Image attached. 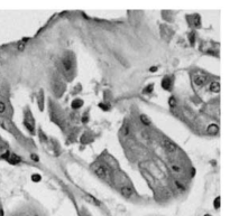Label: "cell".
<instances>
[{"instance_id": "3", "label": "cell", "mask_w": 230, "mask_h": 216, "mask_svg": "<svg viewBox=\"0 0 230 216\" xmlns=\"http://www.w3.org/2000/svg\"><path fill=\"white\" fill-rule=\"evenodd\" d=\"M162 145H163L164 149L166 150L167 152H174V151L176 150V146L173 143L172 141H170V140L164 139L163 140V142H162Z\"/></svg>"}, {"instance_id": "21", "label": "cell", "mask_w": 230, "mask_h": 216, "mask_svg": "<svg viewBox=\"0 0 230 216\" xmlns=\"http://www.w3.org/2000/svg\"><path fill=\"white\" fill-rule=\"evenodd\" d=\"M9 156H10V153H9V152H8V151H7V152L5 153L4 156H2V158H5V159H7V160H8V158H9Z\"/></svg>"}, {"instance_id": "8", "label": "cell", "mask_w": 230, "mask_h": 216, "mask_svg": "<svg viewBox=\"0 0 230 216\" xmlns=\"http://www.w3.org/2000/svg\"><path fill=\"white\" fill-rule=\"evenodd\" d=\"M8 161L10 164H13V165H17V164L20 162V157L17 156V155H10L9 158H8Z\"/></svg>"}, {"instance_id": "23", "label": "cell", "mask_w": 230, "mask_h": 216, "mask_svg": "<svg viewBox=\"0 0 230 216\" xmlns=\"http://www.w3.org/2000/svg\"><path fill=\"white\" fill-rule=\"evenodd\" d=\"M156 70H157V67H156V66H154V67H152V68H150V71H152V72H155Z\"/></svg>"}, {"instance_id": "10", "label": "cell", "mask_w": 230, "mask_h": 216, "mask_svg": "<svg viewBox=\"0 0 230 216\" xmlns=\"http://www.w3.org/2000/svg\"><path fill=\"white\" fill-rule=\"evenodd\" d=\"M72 108L74 109V110H77V109H80L82 105H83V101L82 100H74V101H72Z\"/></svg>"}, {"instance_id": "24", "label": "cell", "mask_w": 230, "mask_h": 216, "mask_svg": "<svg viewBox=\"0 0 230 216\" xmlns=\"http://www.w3.org/2000/svg\"><path fill=\"white\" fill-rule=\"evenodd\" d=\"M100 107L103 109H109V107H107V105H103V104H100Z\"/></svg>"}, {"instance_id": "4", "label": "cell", "mask_w": 230, "mask_h": 216, "mask_svg": "<svg viewBox=\"0 0 230 216\" xmlns=\"http://www.w3.org/2000/svg\"><path fill=\"white\" fill-rule=\"evenodd\" d=\"M133 194H134V191H133V188H130V187H128V186H124L121 188V195L125 197H129L133 196Z\"/></svg>"}, {"instance_id": "6", "label": "cell", "mask_w": 230, "mask_h": 216, "mask_svg": "<svg viewBox=\"0 0 230 216\" xmlns=\"http://www.w3.org/2000/svg\"><path fill=\"white\" fill-rule=\"evenodd\" d=\"M207 131H208V133L211 134V136H216V134L219 132V128H218L217 124H210L208 129H207Z\"/></svg>"}, {"instance_id": "19", "label": "cell", "mask_w": 230, "mask_h": 216, "mask_svg": "<svg viewBox=\"0 0 230 216\" xmlns=\"http://www.w3.org/2000/svg\"><path fill=\"white\" fill-rule=\"evenodd\" d=\"M17 47H18V51H24L25 49V43L24 42H20Z\"/></svg>"}, {"instance_id": "9", "label": "cell", "mask_w": 230, "mask_h": 216, "mask_svg": "<svg viewBox=\"0 0 230 216\" xmlns=\"http://www.w3.org/2000/svg\"><path fill=\"white\" fill-rule=\"evenodd\" d=\"M210 90L213 93H219L220 92V84L219 82H212L210 84Z\"/></svg>"}, {"instance_id": "25", "label": "cell", "mask_w": 230, "mask_h": 216, "mask_svg": "<svg viewBox=\"0 0 230 216\" xmlns=\"http://www.w3.org/2000/svg\"><path fill=\"white\" fill-rule=\"evenodd\" d=\"M204 216H211V215H209V214H205V215H204Z\"/></svg>"}, {"instance_id": "18", "label": "cell", "mask_w": 230, "mask_h": 216, "mask_svg": "<svg viewBox=\"0 0 230 216\" xmlns=\"http://www.w3.org/2000/svg\"><path fill=\"white\" fill-rule=\"evenodd\" d=\"M153 89H154V85H153V84H152L150 86H147L146 89L144 90V93H150V92L153 91Z\"/></svg>"}, {"instance_id": "17", "label": "cell", "mask_w": 230, "mask_h": 216, "mask_svg": "<svg viewBox=\"0 0 230 216\" xmlns=\"http://www.w3.org/2000/svg\"><path fill=\"white\" fill-rule=\"evenodd\" d=\"M87 198H89L88 200H90V202H92L93 204H97V205H100V203L97 200V199H94L93 197H91V196H89V195H87Z\"/></svg>"}, {"instance_id": "12", "label": "cell", "mask_w": 230, "mask_h": 216, "mask_svg": "<svg viewBox=\"0 0 230 216\" xmlns=\"http://www.w3.org/2000/svg\"><path fill=\"white\" fill-rule=\"evenodd\" d=\"M40 179H42V176L38 174H34L32 176V180L34 183H38V181H40Z\"/></svg>"}, {"instance_id": "16", "label": "cell", "mask_w": 230, "mask_h": 216, "mask_svg": "<svg viewBox=\"0 0 230 216\" xmlns=\"http://www.w3.org/2000/svg\"><path fill=\"white\" fill-rule=\"evenodd\" d=\"M6 111V105L2 101H0V114H2Z\"/></svg>"}, {"instance_id": "22", "label": "cell", "mask_w": 230, "mask_h": 216, "mask_svg": "<svg viewBox=\"0 0 230 216\" xmlns=\"http://www.w3.org/2000/svg\"><path fill=\"white\" fill-rule=\"evenodd\" d=\"M32 159L33 160H35V161H37V160H38V157H37L36 155H32Z\"/></svg>"}, {"instance_id": "7", "label": "cell", "mask_w": 230, "mask_h": 216, "mask_svg": "<svg viewBox=\"0 0 230 216\" xmlns=\"http://www.w3.org/2000/svg\"><path fill=\"white\" fill-rule=\"evenodd\" d=\"M172 86V81L170 77H165L163 81H162V88L164 90H170Z\"/></svg>"}, {"instance_id": "13", "label": "cell", "mask_w": 230, "mask_h": 216, "mask_svg": "<svg viewBox=\"0 0 230 216\" xmlns=\"http://www.w3.org/2000/svg\"><path fill=\"white\" fill-rule=\"evenodd\" d=\"M171 169H172L174 172H181V167H180L179 165H175V164H172V165H171Z\"/></svg>"}, {"instance_id": "14", "label": "cell", "mask_w": 230, "mask_h": 216, "mask_svg": "<svg viewBox=\"0 0 230 216\" xmlns=\"http://www.w3.org/2000/svg\"><path fill=\"white\" fill-rule=\"evenodd\" d=\"M213 205H214V208H216V210H219V207H220V197H217V198L214 199Z\"/></svg>"}, {"instance_id": "11", "label": "cell", "mask_w": 230, "mask_h": 216, "mask_svg": "<svg viewBox=\"0 0 230 216\" xmlns=\"http://www.w3.org/2000/svg\"><path fill=\"white\" fill-rule=\"evenodd\" d=\"M141 122H143L144 124H146V126H148V124L150 123L149 119H148V118H147V115H145V114H141Z\"/></svg>"}, {"instance_id": "1", "label": "cell", "mask_w": 230, "mask_h": 216, "mask_svg": "<svg viewBox=\"0 0 230 216\" xmlns=\"http://www.w3.org/2000/svg\"><path fill=\"white\" fill-rule=\"evenodd\" d=\"M193 81L194 83L198 85V86H202V85H204L207 81H208V77L203 75V74H195L194 76H193Z\"/></svg>"}, {"instance_id": "20", "label": "cell", "mask_w": 230, "mask_h": 216, "mask_svg": "<svg viewBox=\"0 0 230 216\" xmlns=\"http://www.w3.org/2000/svg\"><path fill=\"white\" fill-rule=\"evenodd\" d=\"M190 42H191V45H193L194 44V42H195V37H194V35H193V34L190 35Z\"/></svg>"}, {"instance_id": "2", "label": "cell", "mask_w": 230, "mask_h": 216, "mask_svg": "<svg viewBox=\"0 0 230 216\" xmlns=\"http://www.w3.org/2000/svg\"><path fill=\"white\" fill-rule=\"evenodd\" d=\"M93 170L96 172V175H98L99 177L106 178L107 177V169L101 165H94L93 166Z\"/></svg>"}, {"instance_id": "5", "label": "cell", "mask_w": 230, "mask_h": 216, "mask_svg": "<svg viewBox=\"0 0 230 216\" xmlns=\"http://www.w3.org/2000/svg\"><path fill=\"white\" fill-rule=\"evenodd\" d=\"M63 65H64V68L69 72L73 67V62H72V59L70 57H65L63 59Z\"/></svg>"}, {"instance_id": "15", "label": "cell", "mask_w": 230, "mask_h": 216, "mask_svg": "<svg viewBox=\"0 0 230 216\" xmlns=\"http://www.w3.org/2000/svg\"><path fill=\"white\" fill-rule=\"evenodd\" d=\"M168 104H170L171 107H175V105H176V101H175V97H174V96H171V97H170Z\"/></svg>"}]
</instances>
